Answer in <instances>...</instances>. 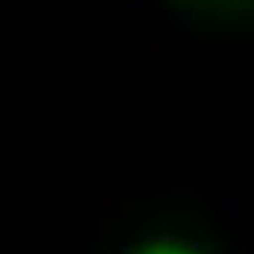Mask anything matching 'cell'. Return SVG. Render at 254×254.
<instances>
[{"instance_id": "6da1fadb", "label": "cell", "mask_w": 254, "mask_h": 254, "mask_svg": "<svg viewBox=\"0 0 254 254\" xmlns=\"http://www.w3.org/2000/svg\"><path fill=\"white\" fill-rule=\"evenodd\" d=\"M137 254H193L187 252L184 246H176V243H146L143 249H137Z\"/></svg>"}]
</instances>
